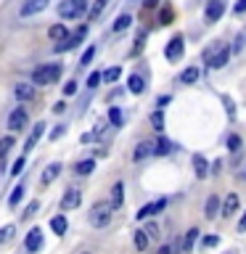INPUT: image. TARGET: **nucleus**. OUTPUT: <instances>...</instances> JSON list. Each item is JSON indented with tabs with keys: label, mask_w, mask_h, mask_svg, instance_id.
I'll list each match as a JSON object with an SVG mask.
<instances>
[{
	"label": "nucleus",
	"mask_w": 246,
	"mask_h": 254,
	"mask_svg": "<svg viewBox=\"0 0 246 254\" xmlns=\"http://www.w3.org/2000/svg\"><path fill=\"white\" fill-rule=\"evenodd\" d=\"M63 111H66V103H63V101H59V103L53 106V114H63Z\"/></svg>",
	"instance_id": "52"
},
{
	"label": "nucleus",
	"mask_w": 246,
	"mask_h": 254,
	"mask_svg": "<svg viewBox=\"0 0 246 254\" xmlns=\"http://www.w3.org/2000/svg\"><path fill=\"white\" fill-rule=\"evenodd\" d=\"M24 164H27V159H24V156H19V159L13 162V167H11V175H13V178H16V175H21V172H24Z\"/></svg>",
	"instance_id": "41"
},
{
	"label": "nucleus",
	"mask_w": 246,
	"mask_h": 254,
	"mask_svg": "<svg viewBox=\"0 0 246 254\" xmlns=\"http://www.w3.org/2000/svg\"><path fill=\"white\" fill-rule=\"evenodd\" d=\"M16 233V228L13 225H5V228H0V246H3L5 241H11V236Z\"/></svg>",
	"instance_id": "37"
},
{
	"label": "nucleus",
	"mask_w": 246,
	"mask_h": 254,
	"mask_svg": "<svg viewBox=\"0 0 246 254\" xmlns=\"http://www.w3.org/2000/svg\"><path fill=\"white\" fill-rule=\"evenodd\" d=\"M106 5H109V0H93L90 11H87V19H90V21H98L101 13L106 11Z\"/></svg>",
	"instance_id": "23"
},
{
	"label": "nucleus",
	"mask_w": 246,
	"mask_h": 254,
	"mask_svg": "<svg viewBox=\"0 0 246 254\" xmlns=\"http://www.w3.org/2000/svg\"><path fill=\"white\" fill-rule=\"evenodd\" d=\"M217 212H222V201L217 198V193H212L209 198H206V204H204V217L214 220V217H217Z\"/></svg>",
	"instance_id": "16"
},
{
	"label": "nucleus",
	"mask_w": 246,
	"mask_h": 254,
	"mask_svg": "<svg viewBox=\"0 0 246 254\" xmlns=\"http://www.w3.org/2000/svg\"><path fill=\"white\" fill-rule=\"evenodd\" d=\"M156 154V143H151V140H143L135 146L132 151V162H143V159H148V156H154Z\"/></svg>",
	"instance_id": "13"
},
{
	"label": "nucleus",
	"mask_w": 246,
	"mask_h": 254,
	"mask_svg": "<svg viewBox=\"0 0 246 254\" xmlns=\"http://www.w3.org/2000/svg\"><path fill=\"white\" fill-rule=\"evenodd\" d=\"M198 233H201L198 228H190L188 233H185V238H183V249H185V252H193V244H196Z\"/></svg>",
	"instance_id": "29"
},
{
	"label": "nucleus",
	"mask_w": 246,
	"mask_h": 254,
	"mask_svg": "<svg viewBox=\"0 0 246 254\" xmlns=\"http://www.w3.org/2000/svg\"><path fill=\"white\" fill-rule=\"evenodd\" d=\"M79 201H82V193H79L77 188H66V190H63V196H61V209H63V212L77 209Z\"/></svg>",
	"instance_id": "11"
},
{
	"label": "nucleus",
	"mask_w": 246,
	"mask_h": 254,
	"mask_svg": "<svg viewBox=\"0 0 246 254\" xmlns=\"http://www.w3.org/2000/svg\"><path fill=\"white\" fill-rule=\"evenodd\" d=\"M172 21V8H164L162 11V24H170Z\"/></svg>",
	"instance_id": "50"
},
{
	"label": "nucleus",
	"mask_w": 246,
	"mask_h": 254,
	"mask_svg": "<svg viewBox=\"0 0 246 254\" xmlns=\"http://www.w3.org/2000/svg\"><path fill=\"white\" fill-rule=\"evenodd\" d=\"M37 209H40V201H29V206L24 209V220H27V217H32V214H35Z\"/></svg>",
	"instance_id": "45"
},
{
	"label": "nucleus",
	"mask_w": 246,
	"mask_h": 254,
	"mask_svg": "<svg viewBox=\"0 0 246 254\" xmlns=\"http://www.w3.org/2000/svg\"><path fill=\"white\" fill-rule=\"evenodd\" d=\"M246 48V32H238V37L233 40V48H230V51H233V56H238Z\"/></svg>",
	"instance_id": "34"
},
{
	"label": "nucleus",
	"mask_w": 246,
	"mask_h": 254,
	"mask_svg": "<svg viewBox=\"0 0 246 254\" xmlns=\"http://www.w3.org/2000/svg\"><path fill=\"white\" fill-rule=\"evenodd\" d=\"M109 122L114 127H122V111H119V106H111L109 109Z\"/></svg>",
	"instance_id": "36"
},
{
	"label": "nucleus",
	"mask_w": 246,
	"mask_h": 254,
	"mask_svg": "<svg viewBox=\"0 0 246 254\" xmlns=\"http://www.w3.org/2000/svg\"><path fill=\"white\" fill-rule=\"evenodd\" d=\"M167 198H156L154 204H146V206H140V212H135V217L138 220H148V217H154V214H159L162 209H167Z\"/></svg>",
	"instance_id": "9"
},
{
	"label": "nucleus",
	"mask_w": 246,
	"mask_h": 254,
	"mask_svg": "<svg viewBox=\"0 0 246 254\" xmlns=\"http://www.w3.org/2000/svg\"><path fill=\"white\" fill-rule=\"evenodd\" d=\"M27 122H29V114H27V109H21V106H16L11 114H8V122H5V127L11 132H19V130H24L27 127Z\"/></svg>",
	"instance_id": "4"
},
{
	"label": "nucleus",
	"mask_w": 246,
	"mask_h": 254,
	"mask_svg": "<svg viewBox=\"0 0 246 254\" xmlns=\"http://www.w3.org/2000/svg\"><path fill=\"white\" fill-rule=\"evenodd\" d=\"M63 132H66V125H59V127H53V130H51V140H59Z\"/></svg>",
	"instance_id": "44"
},
{
	"label": "nucleus",
	"mask_w": 246,
	"mask_h": 254,
	"mask_svg": "<svg viewBox=\"0 0 246 254\" xmlns=\"http://www.w3.org/2000/svg\"><path fill=\"white\" fill-rule=\"evenodd\" d=\"M24 249H27L29 254H35V252L43 249V230L32 228L29 233H27V238H24Z\"/></svg>",
	"instance_id": "10"
},
{
	"label": "nucleus",
	"mask_w": 246,
	"mask_h": 254,
	"mask_svg": "<svg viewBox=\"0 0 246 254\" xmlns=\"http://www.w3.org/2000/svg\"><path fill=\"white\" fill-rule=\"evenodd\" d=\"M230 56H233V51L225 45V43H217V48H214V56H212V64L209 69H222L225 64L230 61Z\"/></svg>",
	"instance_id": "7"
},
{
	"label": "nucleus",
	"mask_w": 246,
	"mask_h": 254,
	"mask_svg": "<svg viewBox=\"0 0 246 254\" xmlns=\"http://www.w3.org/2000/svg\"><path fill=\"white\" fill-rule=\"evenodd\" d=\"M151 125H154V130H159V132L164 130V111L162 109H156L154 114H151Z\"/></svg>",
	"instance_id": "33"
},
{
	"label": "nucleus",
	"mask_w": 246,
	"mask_h": 254,
	"mask_svg": "<svg viewBox=\"0 0 246 254\" xmlns=\"http://www.w3.org/2000/svg\"><path fill=\"white\" fill-rule=\"evenodd\" d=\"M228 254H236V252H228Z\"/></svg>",
	"instance_id": "56"
},
{
	"label": "nucleus",
	"mask_w": 246,
	"mask_h": 254,
	"mask_svg": "<svg viewBox=\"0 0 246 254\" xmlns=\"http://www.w3.org/2000/svg\"><path fill=\"white\" fill-rule=\"evenodd\" d=\"M21 198H24V186H16L11 190V196H8V206H19Z\"/></svg>",
	"instance_id": "31"
},
{
	"label": "nucleus",
	"mask_w": 246,
	"mask_h": 254,
	"mask_svg": "<svg viewBox=\"0 0 246 254\" xmlns=\"http://www.w3.org/2000/svg\"><path fill=\"white\" fill-rule=\"evenodd\" d=\"M85 35H87V27H79L77 32H74V35H69L66 40H63V43H56V48H53V51L56 53H66V51H74V48L79 45V43H82V40H85Z\"/></svg>",
	"instance_id": "5"
},
{
	"label": "nucleus",
	"mask_w": 246,
	"mask_h": 254,
	"mask_svg": "<svg viewBox=\"0 0 246 254\" xmlns=\"http://www.w3.org/2000/svg\"><path fill=\"white\" fill-rule=\"evenodd\" d=\"M101 79H103V74H101V71H93V74L87 77V87H90V90H95V87L101 85Z\"/></svg>",
	"instance_id": "39"
},
{
	"label": "nucleus",
	"mask_w": 246,
	"mask_h": 254,
	"mask_svg": "<svg viewBox=\"0 0 246 254\" xmlns=\"http://www.w3.org/2000/svg\"><path fill=\"white\" fill-rule=\"evenodd\" d=\"M220 167H222V162H220V159H217V162H214V164H212V172H214V175H217V172H220Z\"/></svg>",
	"instance_id": "55"
},
{
	"label": "nucleus",
	"mask_w": 246,
	"mask_h": 254,
	"mask_svg": "<svg viewBox=\"0 0 246 254\" xmlns=\"http://www.w3.org/2000/svg\"><path fill=\"white\" fill-rule=\"evenodd\" d=\"M93 170H95V159H82V162H77V167H74V172L82 175V178H85V175H90Z\"/></svg>",
	"instance_id": "28"
},
{
	"label": "nucleus",
	"mask_w": 246,
	"mask_h": 254,
	"mask_svg": "<svg viewBox=\"0 0 246 254\" xmlns=\"http://www.w3.org/2000/svg\"><path fill=\"white\" fill-rule=\"evenodd\" d=\"M48 37H51L53 43H63V40L69 37V29L63 27V24H53V27L48 29Z\"/></svg>",
	"instance_id": "22"
},
{
	"label": "nucleus",
	"mask_w": 246,
	"mask_h": 254,
	"mask_svg": "<svg viewBox=\"0 0 246 254\" xmlns=\"http://www.w3.org/2000/svg\"><path fill=\"white\" fill-rule=\"evenodd\" d=\"M238 230H241V233H246V212L241 214V220H238Z\"/></svg>",
	"instance_id": "53"
},
{
	"label": "nucleus",
	"mask_w": 246,
	"mask_h": 254,
	"mask_svg": "<svg viewBox=\"0 0 246 254\" xmlns=\"http://www.w3.org/2000/svg\"><path fill=\"white\" fill-rule=\"evenodd\" d=\"M172 148H178L172 140H167V138H159V140H156V156H167V154H172Z\"/></svg>",
	"instance_id": "27"
},
{
	"label": "nucleus",
	"mask_w": 246,
	"mask_h": 254,
	"mask_svg": "<svg viewBox=\"0 0 246 254\" xmlns=\"http://www.w3.org/2000/svg\"><path fill=\"white\" fill-rule=\"evenodd\" d=\"M35 82H16L13 85V95H16V101H32L35 98Z\"/></svg>",
	"instance_id": "14"
},
{
	"label": "nucleus",
	"mask_w": 246,
	"mask_h": 254,
	"mask_svg": "<svg viewBox=\"0 0 246 254\" xmlns=\"http://www.w3.org/2000/svg\"><path fill=\"white\" fill-rule=\"evenodd\" d=\"M82 254H90V252H82Z\"/></svg>",
	"instance_id": "57"
},
{
	"label": "nucleus",
	"mask_w": 246,
	"mask_h": 254,
	"mask_svg": "<svg viewBox=\"0 0 246 254\" xmlns=\"http://www.w3.org/2000/svg\"><path fill=\"white\" fill-rule=\"evenodd\" d=\"M214 48H217V43H214V45H209V48H206V51H204V61H206V66H209V64H212V56H214Z\"/></svg>",
	"instance_id": "47"
},
{
	"label": "nucleus",
	"mask_w": 246,
	"mask_h": 254,
	"mask_svg": "<svg viewBox=\"0 0 246 254\" xmlns=\"http://www.w3.org/2000/svg\"><path fill=\"white\" fill-rule=\"evenodd\" d=\"M222 103H225V111H228V117L233 119V114H236V106H233V98L230 95H222Z\"/></svg>",
	"instance_id": "42"
},
{
	"label": "nucleus",
	"mask_w": 246,
	"mask_h": 254,
	"mask_svg": "<svg viewBox=\"0 0 246 254\" xmlns=\"http://www.w3.org/2000/svg\"><path fill=\"white\" fill-rule=\"evenodd\" d=\"M241 138H238V135H230L228 138V151H233V154H238V151H241Z\"/></svg>",
	"instance_id": "38"
},
{
	"label": "nucleus",
	"mask_w": 246,
	"mask_h": 254,
	"mask_svg": "<svg viewBox=\"0 0 246 254\" xmlns=\"http://www.w3.org/2000/svg\"><path fill=\"white\" fill-rule=\"evenodd\" d=\"M122 204H124V183L119 180V183H114V188H111V206L119 209Z\"/></svg>",
	"instance_id": "20"
},
{
	"label": "nucleus",
	"mask_w": 246,
	"mask_h": 254,
	"mask_svg": "<svg viewBox=\"0 0 246 254\" xmlns=\"http://www.w3.org/2000/svg\"><path fill=\"white\" fill-rule=\"evenodd\" d=\"M132 238H135V249H138V252H146L148 249V233H146V230H135V233H132Z\"/></svg>",
	"instance_id": "26"
},
{
	"label": "nucleus",
	"mask_w": 246,
	"mask_h": 254,
	"mask_svg": "<svg viewBox=\"0 0 246 254\" xmlns=\"http://www.w3.org/2000/svg\"><path fill=\"white\" fill-rule=\"evenodd\" d=\"M220 244V236H206L204 238V246H217Z\"/></svg>",
	"instance_id": "49"
},
{
	"label": "nucleus",
	"mask_w": 246,
	"mask_h": 254,
	"mask_svg": "<svg viewBox=\"0 0 246 254\" xmlns=\"http://www.w3.org/2000/svg\"><path fill=\"white\" fill-rule=\"evenodd\" d=\"M66 217H63V214H56V217L51 220V230H53V233L56 236H63V233H66Z\"/></svg>",
	"instance_id": "25"
},
{
	"label": "nucleus",
	"mask_w": 246,
	"mask_h": 254,
	"mask_svg": "<svg viewBox=\"0 0 246 254\" xmlns=\"http://www.w3.org/2000/svg\"><path fill=\"white\" fill-rule=\"evenodd\" d=\"M90 8H87V0H61L59 3V16L61 19H79L85 16Z\"/></svg>",
	"instance_id": "3"
},
{
	"label": "nucleus",
	"mask_w": 246,
	"mask_h": 254,
	"mask_svg": "<svg viewBox=\"0 0 246 254\" xmlns=\"http://www.w3.org/2000/svg\"><path fill=\"white\" fill-rule=\"evenodd\" d=\"M183 51H185V40H183V35H175L170 43H167L164 56H167V61H180L183 59Z\"/></svg>",
	"instance_id": "6"
},
{
	"label": "nucleus",
	"mask_w": 246,
	"mask_h": 254,
	"mask_svg": "<svg viewBox=\"0 0 246 254\" xmlns=\"http://www.w3.org/2000/svg\"><path fill=\"white\" fill-rule=\"evenodd\" d=\"M61 170H63V167H61V162H53V164H48V167H45V172H43V178H40V183H43V186H51V183H53V180L61 175Z\"/></svg>",
	"instance_id": "19"
},
{
	"label": "nucleus",
	"mask_w": 246,
	"mask_h": 254,
	"mask_svg": "<svg viewBox=\"0 0 246 254\" xmlns=\"http://www.w3.org/2000/svg\"><path fill=\"white\" fill-rule=\"evenodd\" d=\"M119 77H122V69H119V66H109L106 71H103V82H109V85L117 82Z\"/></svg>",
	"instance_id": "32"
},
{
	"label": "nucleus",
	"mask_w": 246,
	"mask_h": 254,
	"mask_svg": "<svg viewBox=\"0 0 246 254\" xmlns=\"http://www.w3.org/2000/svg\"><path fill=\"white\" fill-rule=\"evenodd\" d=\"M132 24V16L130 13H122V16H117V21H114V32H124L127 27Z\"/></svg>",
	"instance_id": "30"
},
{
	"label": "nucleus",
	"mask_w": 246,
	"mask_h": 254,
	"mask_svg": "<svg viewBox=\"0 0 246 254\" xmlns=\"http://www.w3.org/2000/svg\"><path fill=\"white\" fill-rule=\"evenodd\" d=\"M111 217H114V206L111 201H95L90 206V212H87V220H90L93 228H106Z\"/></svg>",
	"instance_id": "1"
},
{
	"label": "nucleus",
	"mask_w": 246,
	"mask_h": 254,
	"mask_svg": "<svg viewBox=\"0 0 246 254\" xmlns=\"http://www.w3.org/2000/svg\"><path fill=\"white\" fill-rule=\"evenodd\" d=\"M222 13H225V0H209L206 11H204V19H206V24H214L222 19Z\"/></svg>",
	"instance_id": "8"
},
{
	"label": "nucleus",
	"mask_w": 246,
	"mask_h": 254,
	"mask_svg": "<svg viewBox=\"0 0 246 254\" xmlns=\"http://www.w3.org/2000/svg\"><path fill=\"white\" fill-rule=\"evenodd\" d=\"M201 77V71H198V66H188V69H183V74H180V82L183 85H196V79Z\"/></svg>",
	"instance_id": "24"
},
{
	"label": "nucleus",
	"mask_w": 246,
	"mask_h": 254,
	"mask_svg": "<svg viewBox=\"0 0 246 254\" xmlns=\"http://www.w3.org/2000/svg\"><path fill=\"white\" fill-rule=\"evenodd\" d=\"M146 233H148L151 238H159V228H156V222H151V225L146 228Z\"/></svg>",
	"instance_id": "51"
},
{
	"label": "nucleus",
	"mask_w": 246,
	"mask_h": 254,
	"mask_svg": "<svg viewBox=\"0 0 246 254\" xmlns=\"http://www.w3.org/2000/svg\"><path fill=\"white\" fill-rule=\"evenodd\" d=\"M233 11H236V16H238V13H246V0H236Z\"/></svg>",
	"instance_id": "48"
},
{
	"label": "nucleus",
	"mask_w": 246,
	"mask_h": 254,
	"mask_svg": "<svg viewBox=\"0 0 246 254\" xmlns=\"http://www.w3.org/2000/svg\"><path fill=\"white\" fill-rule=\"evenodd\" d=\"M59 77H61V64H43V66H37L32 71V82L37 87L40 85H53Z\"/></svg>",
	"instance_id": "2"
},
{
	"label": "nucleus",
	"mask_w": 246,
	"mask_h": 254,
	"mask_svg": "<svg viewBox=\"0 0 246 254\" xmlns=\"http://www.w3.org/2000/svg\"><path fill=\"white\" fill-rule=\"evenodd\" d=\"M13 148V138L11 135H5V138H0V159H5L8 156V151Z\"/></svg>",
	"instance_id": "35"
},
{
	"label": "nucleus",
	"mask_w": 246,
	"mask_h": 254,
	"mask_svg": "<svg viewBox=\"0 0 246 254\" xmlns=\"http://www.w3.org/2000/svg\"><path fill=\"white\" fill-rule=\"evenodd\" d=\"M45 8H48V0H27V3L21 5L19 16L21 19H29V16H35V13H43Z\"/></svg>",
	"instance_id": "12"
},
{
	"label": "nucleus",
	"mask_w": 246,
	"mask_h": 254,
	"mask_svg": "<svg viewBox=\"0 0 246 254\" xmlns=\"http://www.w3.org/2000/svg\"><path fill=\"white\" fill-rule=\"evenodd\" d=\"M127 90L135 93V95H140L143 90H146V79H143L140 74H130V77H127Z\"/></svg>",
	"instance_id": "21"
},
{
	"label": "nucleus",
	"mask_w": 246,
	"mask_h": 254,
	"mask_svg": "<svg viewBox=\"0 0 246 254\" xmlns=\"http://www.w3.org/2000/svg\"><path fill=\"white\" fill-rule=\"evenodd\" d=\"M74 93H77V82H74V79H69V82L63 85V95H74Z\"/></svg>",
	"instance_id": "46"
},
{
	"label": "nucleus",
	"mask_w": 246,
	"mask_h": 254,
	"mask_svg": "<svg viewBox=\"0 0 246 254\" xmlns=\"http://www.w3.org/2000/svg\"><path fill=\"white\" fill-rule=\"evenodd\" d=\"M143 5H146V8H154V5H159V0H143Z\"/></svg>",
	"instance_id": "54"
},
{
	"label": "nucleus",
	"mask_w": 246,
	"mask_h": 254,
	"mask_svg": "<svg viewBox=\"0 0 246 254\" xmlns=\"http://www.w3.org/2000/svg\"><path fill=\"white\" fill-rule=\"evenodd\" d=\"M93 56H95V45H90L87 51L82 53V59H79V66H87V64L93 61Z\"/></svg>",
	"instance_id": "40"
},
{
	"label": "nucleus",
	"mask_w": 246,
	"mask_h": 254,
	"mask_svg": "<svg viewBox=\"0 0 246 254\" xmlns=\"http://www.w3.org/2000/svg\"><path fill=\"white\" fill-rule=\"evenodd\" d=\"M193 172H196V178H198V180L206 178V175L212 172V164L206 162V156H204V154H196V156H193Z\"/></svg>",
	"instance_id": "17"
},
{
	"label": "nucleus",
	"mask_w": 246,
	"mask_h": 254,
	"mask_svg": "<svg viewBox=\"0 0 246 254\" xmlns=\"http://www.w3.org/2000/svg\"><path fill=\"white\" fill-rule=\"evenodd\" d=\"M143 40H146V32H138V40H135V48H132V56H138L140 51H143Z\"/></svg>",
	"instance_id": "43"
},
{
	"label": "nucleus",
	"mask_w": 246,
	"mask_h": 254,
	"mask_svg": "<svg viewBox=\"0 0 246 254\" xmlns=\"http://www.w3.org/2000/svg\"><path fill=\"white\" fill-rule=\"evenodd\" d=\"M238 206H241V198H238V193H228L225 201H222V217H233V214L238 212Z\"/></svg>",
	"instance_id": "15"
},
{
	"label": "nucleus",
	"mask_w": 246,
	"mask_h": 254,
	"mask_svg": "<svg viewBox=\"0 0 246 254\" xmlns=\"http://www.w3.org/2000/svg\"><path fill=\"white\" fill-rule=\"evenodd\" d=\"M43 135H45V122H37V127H35V130H32V132H29L27 143H24V154H29V151L37 146V140L43 138Z\"/></svg>",
	"instance_id": "18"
}]
</instances>
